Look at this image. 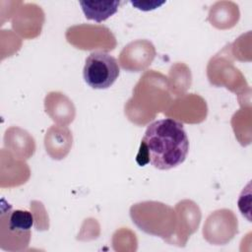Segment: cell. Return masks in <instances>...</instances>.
I'll return each instance as SVG.
<instances>
[{
    "label": "cell",
    "instance_id": "obj_2",
    "mask_svg": "<svg viewBox=\"0 0 252 252\" xmlns=\"http://www.w3.org/2000/svg\"><path fill=\"white\" fill-rule=\"evenodd\" d=\"M120 73L117 60L102 51L92 52L86 59L83 76L93 89L103 90L113 85Z\"/></svg>",
    "mask_w": 252,
    "mask_h": 252
},
{
    "label": "cell",
    "instance_id": "obj_6",
    "mask_svg": "<svg viewBox=\"0 0 252 252\" xmlns=\"http://www.w3.org/2000/svg\"><path fill=\"white\" fill-rule=\"evenodd\" d=\"M32 224V215L28 211L15 210L8 215V228L10 231L30 234V229Z\"/></svg>",
    "mask_w": 252,
    "mask_h": 252
},
{
    "label": "cell",
    "instance_id": "obj_3",
    "mask_svg": "<svg viewBox=\"0 0 252 252\" xmlns=\"http://www.w3.org/2000/svg\"><path fill=\"white\" fill-rule=\"evenodd\" d=\"M156 55L155 46L146 39H138L128 43L120 53V64L130 72H139L147 68Z\"/></svg>",
    "mask_w": 252,
    "mask_h": 252
},
{
    "label": "cell",
    "instance_id": "obj_5",
    "mask_svg": "<svg viewBox=\"0 0 252 252\" xmlns=\"http://www.w3.org/2000/svg\"><path fill=\"white\" fill-rule=\"evenodd\" d=\"M47 133H49L53 138H55L57 142H56V144L46 148V152H48V154L52 157L54 152H55V149H57L54 158L59 159L58 151H60L61 158H64L68 154L69 149L72 146V143H64V142L62 143V141L72 140V135H71L70 131L67 128H60V127H55L54 126V127H51Z\"/></svg>",
    "mask_w": 252,
    "mask_h": 252
},
{
    "label": "cell",
    "instance_id": "obj_1",
    "mask_svg": "<svg viewBox=\"0 0 252 252\" xmlns=\"http://www.w3.org/2000/svg\"><path fill=\"white\" fill-rule=\"evenodd\" d=\"M189 151V140L182 123L164 118L151 123L141 141L136 160L140 166L151 163L167 170L181 164Z\"/></svg>",
    "mask_w": 252,
    "mask_h": 252
},
{
    "label": "cell",
    "instance_id": "obj_4",
    "mask_svg": "<svg viewBox=\"0 0 252 252\" xmlns=\"http://www.w3.org/2000/svg\"><path fill=\"white\" fill-rule=\"evenodd\" d=\"M79 4L89 20H94L97 23L107 20L114 15L120 4L119 1H80Z\"/></svg>",
    "mask_w": 252,
    "mask_h": 252
}]
</instances>
